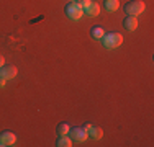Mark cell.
I'll use <instances>...</instances> for the list:
<instances>
[{
    "mask_svg": "<svg viewBox=\"0 0 154 147\" xmlns=\"http://www.w3.org/2000/svg\"><path fill=\"white\" fill-rule=\"evenodd\" d=\"M102 43H103V46L107 47V49H115V47L122 46L123 44V36L120 34V33H105L103 38H102Z\"/></svg>",
    "mask_w": 154,
    "mask_h": 147,
    "instance_id": "6da1fadb",
    "label": "cell"
},
{
    "mask_svg": "<svg viewBox=\"0 0 154 147\" xmlns=\"http://www.w3.org/2000/svg\"><path fill=\"white\" fill-rule=\"evenodd\" d=\"M64 12L67 15V18H71V20H74V21L80 20V18L84 16V8L75 2V0H72V2H69L67 5H66Z\"/></svg>",
    "mask_w": 154,
    "mask_h": 147,
    "instance_id": "7a4b0ae2",
    "label": "cell"
},
{
    "mask_svg": "<svg viewBox=\"0 0 154 147\" xmlns=\"http://www.w3.org/2000/svg\"><path fill=\"white\" fill-rule=\"evenodd\" d=\"M146 10V3L143 0H131L125 5V13L131 15V16H138Z\"/></svg>",
    "mask_w": 154,
    "mask_h": 147,
    "instance_id": "3957f363",
    "label": "cell"
},
{
    "mask_svg": "<svg viewBox=\"0 0 154 147\" xmlns=\"http://www.w3.org/2000/svg\"><path fill=\"white\" fill-rule=\"evenodd\" d=\"M69 137H71L72 141H75V142H84V141H87L89 134H87V131L84 129V128H71Z\"/></svg>",
    "mask_w": 154,
    "mask_h": 147,
    "instance_id": "277c9868",
    "label": "cell"
},
{
    "mask_svg": "<svg viewBox=\"0 0 154 147\" xmlns=\"http://www.w3.org/2000/svg\"><path fill=\"white\" fill-rule=\"evenodd\" d=\"M17 74H18V69H17V65H13V64H10V65L3 64L2 67H0V77H2V79H5V80L15 79Z\"/></svg>",
    "mask_w": 154,
    "mask_h": 147,
    "instance_id": "5b68a950",
    "label": "cell"
},
{
    "mask_svg": "<svg viewBox=\"0 0 154 147\" xmlns=\"http://www.w3.org/2000/svg\"><path fill=\"white\" fill-rule=\"evenodd\" d=\"M15 142H17V136L13 134V132L3 131L2 134H0V146L8 147V146H15Z\"/></svg>",
    "mask_w": 154,
    "mask_h": 147,
    "instance_id": "8992f818",
    "label": "cell"
},
{
    "mask_svg": "<svg viewBox=\"0 0 154 147\" xmlns=\"http://www.w3.org/2000/svg\"><path fill=\"white\" fill-rule=\"evenodd\" d=\"M123 28L128 29V31H134L138 28V18L136 16H131V15H126L123 20Z\"/></svg>",
    "mask_w": 154,
    "mask_h": 147,
    "instance_id": "52a82bcc",
    "label": "cell"
},
{
    "mask_svg": "<svg viewBox=\"0 0 154 147\" xmlns=\"http://www.w3.org/2000/svg\"><path fill=\"white\" fill-rule=\"evenodd\" d=\"M84 13H87L89 16H92V18L98 16V13H100V5H98L97 2H92V3H90V5L85 8V10H84Z\"/></svg>",
    "mask_w": 154,
    "mask_h": 147,
    "instance_id": "ba28073f",
    "label": "cell"
},
{
    "mask_svg": "<svg viewBox=\"0 0 154 147\" xmlns=\"http://www.w3.org/2000/svg\"><path fill=\"white\" fill-rule=\"evenodd\" d=\"M103 34H105V31H103V28H102L100 25H95V26L90 28V36H92L94 39H102Z\"/></svg>",
    "mask_w": 154,
    "mask_h": 147,
    "instance_id": "9c48e42d",
    "label": "cell"
},
{
    "mask_svg": "<svg viewBox=\"0 0 154 147\" xmlns=\"http://www.w3.org/2000/svg\"><path fill=\"white\" fill-rule=\"evenodd\" d=\"M87 134H89L92 139H102V136H103V131H102L98 126H90L89 129H87Z\"/></svg>",
    "mask_w": 154,
    "mask_h": 147,
    "instance_id": "30bf717a",
    "label": "cell"
},
{
    "mask_svg": "<svg viewBox=\"0 0 154 147\" xmlns=\"http://www.w3.org/2000/svg\"><path fill=\"white\" fill-rule=\"evenodd\" d=\"M103 5L108 12H116L120 8V0H103Z\"/></svg>",
    "mask_w": 154,
    "mask_h": 147,
    "instance_id": "8fae6325",
    "label": "cell"
},
{
    "mask_svg": "<svg viewBox=\"0 0 154 147\" xmlns=\"http://www.w3.org/2000/svg\"><path fill=\"white\" fill-rule=\"evenodd\" d=\"M57 147H71L72 146V139L69 136H59V139L56 141Z\"/></svg>",
    "mask_w": 154,
    "mask_h": 147,
    "instance_id": "7c38bea8",
    "label": "cell"
},
{
    "mask_svg": "<svg viewBox=\"0 0 154 147\" xmlns=\"http://www.w3.org/2000/svg\"><path fill=\"white\" fill-rule=\"evenodd\" d=\"M69 131H71V126H69L67 123H59L56 128L57 136H69Z\"/></svg>",
    "mask_w": 154,
    "mask_h": 147,
    "instance_id": "4fadbf2b",
    "label": "cell"
},
{
    "mask_svg": "<svg viewBox=\"0 0 154 147\" xmlns=\"http://www.w3.org/2000/svg\"><path fill=\"white\" fill-rule=\"evenodd\" d=\"M75 2H77V3H79V5H80V7H82V8H84V10H85V8H87V7H89V5H90V3H92V0H75Z\"/></svg>",
    "mask_w": 154,
    "mask_h": 147,
    "instance_id": "5bb4252c",
    "label": "cell"
},
{
    "mask_svg": "<svg viewBox=\"0 0 154 147\" xmlns=\"http://www.w3.org/2000/svg\"><path fill=\"white\" fill-rule=\"evenodd\" d=\"M3 64H5V59H3V56H2V54H0V67H2Z\"/></svg>",
    "mask_w": 154,
    "mask_h": 147,
    "instance_id": "9a60e30c",
    "label": "cell"
},
{
    "mask_svg": "<svg viewBox=\"0 0 154 147\" xmlns=\"http://www.w3.org/2000/svg\"><path fill=\"white\" fill-rule=\"evenodd\" d=\"M5 82H7V80H5V79H2V77H0V87H5Z\"/></svg>",
    "mask_w": 154,
    "mask_h": 147,
    "instance_id": "2e32d148",
    "label": "cell"
}]
</instances>
